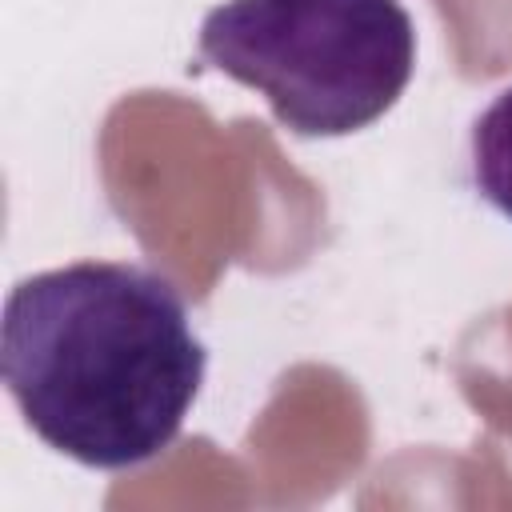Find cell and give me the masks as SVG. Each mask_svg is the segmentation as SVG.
Segmentation results:
<instances>
[{
  "label": "cell",
  "mask_w": 512,
  "mask_h": 512,
  "mask_svg": "<svg viewBox=\"0 0 512 512\" xmlns=\"http://www.w3.org/2000/svg\"><path fill=\"white\" fill-rule=\"evenodd\" d=\"M208 352L172 280L144 264L76 260L8 292L0 372L24 424L84 468L160 456L184 428Z\"/></svg>",
  "instance_id": "6da1fadb"
},
{
  "label": "cell",
  "mask_w": 512,
  "mask_h": 512,
  "mask_svg": "<svg viewBox=\"0 0 512 512\" xmlns=\"http://www.w3.org/2000/svg\"><path fill=\"white\" fill-rule=\"evenodd\" d=\"M200 60L256 88L296 136H348L412 80L416 28L400 0H228L200 24Z\"/></svg>",
  "instance_id": "7a4b0ae2"
},
{
  "label": "cell",
  "mask_w": 512,
  "mask_h": 512,
  "mask_svg": "<svg viewBox=\"0 0 512 512\" xmlns=\"http://www.w3.org/2000/svg\"><path fill=\"white\" fill-rule=\"evenodd\" d=\"M472 180L480 196L512 220V88L496 92L472 124Z\"/></svg>",
  "instance_id": "3957f363"
}]
</instances>
